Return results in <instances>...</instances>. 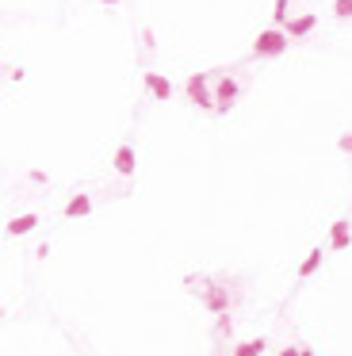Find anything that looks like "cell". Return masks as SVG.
Wrapping results in <instances>:
<instances>
[{"label": "cell", "instance_id": "cell-7", "mask_svg": "<svg viewBox=\"0 0 352 356\" xmlns=\"http://www.w3.org/2000/svg\"><path fill=\"white\" fill-rule=\"evenodd\" d=\"M207 307H211L214 315H226L230 295H226V288H222V283H211V288H207Z\"/></svg>", "mask_w": 352, "mask_h": 356}, {"label": "cell", "instance_id": "cell-11", "mask_svg": "<svg viewBox=\"0 0 352 356\" xmlns=\"http://www.w3.org/2000/svg\"><path fill=\"white\" fill-rule=\"evenodd\" d=\"M322 257H326L322 249H311V253H306V261L299 265V280H306V276H314V272H318V268H322Z\"/></svg>", "mask_w": 352, "mask_h": 356}, {"label": "cell", "instance_id": "cell-17", "mask_svg": "<svg viewBox=\"0 0 352 356\" xmlns=\"http://www.w3.org/2000/svg\"><path fill=\"white\" fill-rule=\"evenodd\" d=\"M337 146H341V149H344V153H352V134H344V138H341V142H337Z\"/></svg>", "mask_w": 352, "mask_h": 356}, {"label": "cell", "instance_id": "cell-18", "mask_svg": "<svg viewBox=\"0 0 352 356\" xmlns=\"http://www.w3.org/2000/svg\"><path fill=\"white\" fill-rule=\"evenodd\" d=\"M299 356H314V353H311V348H303V353H299Z\"/></svg>", "mask_w": 352, "mask_h": 356}, {"label": "cell", "instance_id": "cell-9", "mask_svg": "<svg viewBox=\"0 0 352 356\" xmlns=\"http://www.w3.org/2000/svg\"><path fill=\"white\" fill-rule=\"evenodd\" d=\"M111 165H115V173H119V176H131L134 173V149L131 146H119V149H115Z\"/></svg>", "mask_w": 352, "mask_h": 356}, {"label": "cell", "instance_id": "cell-1", "mask_svg": "<svg viewBox=\"0 0 352 356\" xmlns=\"http://www.w3.org/2000/svg\"><path fill=\"white\" fill-rule=\"evenodd\" d=\"M287 42H291V35L279 31V27H268V31H261L253 39V58H276V54H284Z\"/></svg>", "mask_w": 352, "mask_h": 356}, {"label": "cell", "instance_id": "cell-8", "mask_svg": "<svg viewBox=\"0 0 352 356\" xmlns=\"http://www.w3.org/2000/svg\"><path fill=\"white\" fill-rule=\"evenodd\" d=\"M146 88L154 92L157 100H169V96H172V84L165 81V77L157 73V69H146Z\"/></svg>", "mask_w": 352, "mask_h": 356}, {"label": "cell", "instance_id": "cell-3", "mask_svg": "<svg viewBox=\"0 0 352 356\" xmlns=\"http://www.w3.org/2000/svg\"><path fill=\"white\" fill-rule=\"evenodd\" d=\"M234 100H238V81H234V77H222V81L214 84V104H219V111H230Z\"/></svg>", "mask_w": 352, "mask_h": 356}, {"label": "cell", "instance_id": "cell-10", "mask_svg": "<svg viewBox=\"0 0 352 356\" xmlns=\"http://www.w3.org/2000/svg\"><path fill=\"white\" fill-rule=\"evenodd\" d=\"M35 226H39V215H19V218H12V223H8V234H12V238H19V234H31Z\"/></svg>", "mask_w": 352, "mask_h": 356}, {"label": "cell", "instance_id": "cell-5", "mask_svg": "<svg viewBox=\"0 0 352 356\" xmlns=\"http://www.w3.org/2000/svg\"><path fill=\"white\" fill-rule=\"evenodd\" d=\"M314 27H318V16L306 12V16H295L291 24H287V35H291V39H303V35H311Z\"/></svg>", "mask_w": 352, "mask_h": 356}, {"label": "cell", "instance_id": "cell-14", "mask_svg": "<svg viewBox=\"0 0 352 356\" xmlns=\"http://www.w3.org/2000/svg\"><path fill=\"white\" fill-rule=\"evenodd\" d=\"M333 12L337 19H352V0H333Z\"/></svg>", "mask_w": 352, "mask_h": 356}, {"label": "cell", "instance_id": "cell-19", "mask_svg": "<svg viewBox=\"0 0 352 356\" xmlns=\"http://www.w3.org/2000/svg\"><path fill=\"white\" fill-rule=\"evenodd\" d=\"M104 4H119V0H104Z\"/></svg>", "mask_w": 352, "mask_h": 356}, {"label": "cell", "instance_id": "cell-13", "mask_svg": "<svg viewBox=\"0 0 352 356\" xmlns=\"http://www.w3.org/2000/svg\"><path fill=\"white\" fill-rule=\"evenodd\" d=\"M287 8H291V0H276V8H272V19H276V27H279V24H291V19H287Z\"/></svg>", "mask_w": 352, "mask_h": 356}, {"label": "cell", "instance_id": "cell-6", "mask_svg": "<svg viewBox=\"0 0 352 356\" xmlns=\"http://www.w3.org/2000/svg\"><path fill=\"white\" fill-rule=\"evenodd\" d=\"M89 211H92V196H89V191H77V196L66 203V218H84Z\"/></svg>", "mask_w": 352, "mask_h": 356}, {"label": "cell", "instance_id": "cell-2", "mask_svg": "<svg viewBox=\"0 0 352 356\" xmlns=\"http://www.w3.org/2000/svg\"><path fill=\"white\" fill-rule=\"evenodd\" d=\"M188 100L192 104H199V108H219V104H214V92L207 88V73H196V77H188Z\"/></svg>", "mask_w": 352, "mask_h": 356}, {"label": "cell", "instance_id": "cell-4", "mask_svg": "<svg viewBox=\"0 0 352 356\" xmlns=\"http://www.w3.org/2000/svg\"><path fill=\"white\" fill-rule=\"evenodd\" d=\"M352 241V226L349 218H337L333 226H329V249H344Z\"/></svg>", "mask_w": 352, "mask_h": 356}, {"label": "cell", "instance_id": "cell-16", "mask_svg": "<svg viewBox=\"0 0 352 356\" xmlns=\"http://www.w3.org/2000/svg\"><path fill=\"white\" fill-rule=\"evenodd\" d=\"M299 353H303V345H284V353H279V356H299Z\"/></svg>", "mask_w": 352, "mask_h": 356}, {"label": "cell", "instance_id": "cell-15", "mask_svg": "<svg viewBox=\"0 0 352 356\" xmlns=\"http://www.w3.org/2000/svg\"><path fill=\"white\" fill-rule=\"evenodd\" d=\"M214 330H219V333H226V330H230V318H226V315H219V322H214Z\"/></svg>", "mask_w": 352, "mask_h": 356}, {"label": "cell", "instance_id": "cell-12", "mask_svg": "<svg viewBox=\"0 0 352 356\" xmlns=\"http://www.w3.org/2000/svg\"><path fill=\"white\" fill-rule=\"evenodd\" d=\"M234 356H264V341H241L234 345Z\"/></svg>", "mask_w": 352, "mask_h": 356}]
</instances>
